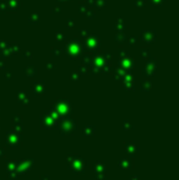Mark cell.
Segmentation results:
<instances>
[{"instance_id":"cell-5","label":"cell","mask_w":179,"mask_h":180,"mask_svg":"<svg viewBox=\"0 0 179 180\" xmlns=\"http://www.w3.org/2000/svg\"><path fill=\"white\" fill-rule=\"evenodd\" d=\"M118 167L123 170H129L134 168V161L133 158H120L118 161Z\"/></svg>"},{"instance_id":"cell-15","label":"cell","mask_w":179,"mask_h":180,"mask_svg":"<svg viewBox=\"0 0 179 180\" xmlns=\"http://www.w3.org/2000/svg\"><path fill=\"white\" fill-rule=\"evenodd\" d=\"M6 156V150L5 148H0V158H4Z\"/></svg>"},{"instance_id":"cell-10","label":"cell","mask_w":179,"mask_h":180,"mask_svg":"<svg viewBox=\"0 0 179 180\" xmlns=\"http://www.w3.org/2000/svg\"><path fill=\"white\" fill-rule=\"evenodd\" d=\"M5 168H6L7 172H10V170H17V163H16V161H6Z\"/></svg>"},{"instance_id":"cell-13","label":"cell","mask_w":179,"mask_h":180,"mask_svg":"<svg viewBox=\"0 0 179 180\" xmlns=\"http://www.w3.org/2000/svg\"><path fill=\"white\" fill-rule=\"evenodd\" d=\"M96 179L97 180H105L107 179V174H105V172H98V173H96Z\"/></svg>"},{"instance_id":"cell-16","label":"cell","mask_w":179,"mask_h":180,"mask_svg":"<svg viewBox=\"0 0 179 180\" xmlns=\"http://www.w3.org/2000/svg\"><path fill=\"white\" fill-rule=\"evenodd\" d=\"M128 180H140V178H139V177H136V175H131V177H130Z\"/></svg>"},{"instance_id":"cell-6","label":"cell","mask_w":179,"mask_h":180,"mask_svg":"<svg viewBox=\"0 0 179 180\" xmlns=\"http://www.w3.org/2000/svg\"><path fill=\"white\" fill-rule=\"evenodd\" d=\"M124 150H125V152H126L130 157H134V156L137 153L139 147L136 146L135 142H124Z\"/></svg>"},{"instance_id":"cell-2","label":"cell","mask_w":179,"mask_h":180,"mask_svg":"<svg viewBox=\"0 0 179 180\" xmlns=\"http://www.w3.org/2000/svg\"><path fill=\"white\" fill-rule=\"evenodd\" d=\"M58 130L63 135H73L78 130V120L75 119H68L59 124Z\"/></svg>"},{"instance_id":"cell-12","label":"cell","mask_w":179,"mask_h":180,"mask_svg":"<svg viewBox=\"0 0 179 180\" xmlns=\"http://www.w3.org/2000/svg\"><path fill=\"white\" fill-rule=\"evenodd\" d=\"M121 126H123V130H124V131H129L130 129H134V126L130 124L129 120H124V123H123Z\"/></svg>"},{"instance_id":"cell-8","label":"cell","mask_w":179,"mask_h":180,"mask_svg":"<svg viewBox=\"0 0 179 180\" xmlns=\"http://www.w3.org/2000/svg\"><path fill=\"white\" fill-rule=\"evenodd\" d=\"M82 132L85 136H94L96 135V126L94 125H85L84 129H82Z\"/></svg>"},{"instance_id":"cell-1","label":"cell","mask_w":179,"mask_h":180,"mask_svg":"<svg viewBox=\"0 0 179 180\" xmlns=\"http://www.w3.org/2000/svg\"><path fill=\"white\" fill-rule=\"evenodd\" d=\"M69 169L73 174H84L86 168V159L80 156H69Z\"/></svg>"},{"instance_id":"cell-4","label":"cell","mask_w":179,"mask_h":180,"mask_svg":"<svg viewBox=\"0 0 179 180\" xmlns=\"http://www.w3.org/2000/svg\"><path fill=\"white\" fill-rule=\"evenodd\" d=\"M17 163V172L18 173H23V174H27L34 166V159L32 158H26V159H20V161H16Z\"/></svg>"},{"instance_id":"cell-14","label":"cell","mask_w":179,"mask_h":180,"mask_svg":"<svg viewBox=\"0 0 179 180\" xmlns=\"http://www.w3.org/2000/svg\"><path fill=\"white\" fill-rule=\"evenodd\" d=\"M39 180H52V178H50V175H48V174H42V175L39 177Z\"/></svg>"},{"instance_id":"cell-11","label":"cell","mask_w":179,"mask_h":180,"mask_svg":"<svg viewBox=\"0 0 179 180\" xmlns=\"http://www.w3.org/2000/svg\"><path fill=\"white\" fill-rule=\"evenodd\" d=\"M18 175H20V173L17 170H10V172H7V179L9 180H16L18 178Z\"/></svg>"},{"instance_id":"cell-9","label":"cell","mask_w":179,"mask_h":180,"mask_svg":"<svg viewBox=\"0 0 179 180\" xmlns=\"http://www.w3.org/2000/svg\"><path fill=\"white\" fill-rule=\"evenodd\" d=\"M91 168H92L96 173H98V172H105V164H104V163H101V162L93 163Z\"/></svg>"},{"instance_id":"cell-3","label":"cell","mask_w":179,"mask_h":180,"mask_svg":"<svg viewBox=\"0 0 179 180\" xmlns=\"http://www.w3.org/2000/svg\"><path fill=\"white\" fill-rule=\"evenodd\" d=\"M6 141H7V145L11 147H21L22 146V132H18L14 129L7 130Z\"/></svg>"},{"instance_id":"cell-7","label":"cell","mask_w":179,"mask_h":180,"mask_svg":"<svg viewBox=\"0 0 179 180\" xmlns=\"http://www.w3.org/2000/svg\"><path fill=\"white\" fill-rule=\"evenodd\" d=\"M41 124L43 126H46L47 129H50V127H54L57 125V121L54 119V116H48V115H44L43 118H41Z\"/></svg>"}]
</instances>
